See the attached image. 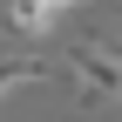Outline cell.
I'll return each mask as SVG.
<instances>
[{
    "instance_id": "1",
    "label": "cell",
    "mask_w": 122,
    "mask_h": 122,
    "mask_svg": "<svg viewBox=\"0 0 122 122\" xmlns=\"http://www.w3.org/2000/svg\"><path fill=\"white\" fill-rule=\"evenodd\" d=\"M68 68H75V81H81L88 95L122 102V54L109 48V41H81V48H68Z\"/></svg>"
},
{
    "instance_id": "2",
    "label": "cell",
    "mask_w": 122,
    "mask_h": 122,
    "mask_svg": "<svg viewBox=\"0 0 122 122\" xmlns=\"http://www.w3.org/2000/svg\"><path fill=\"white\" fill-rule=\"evenodd\" d=\"M0 20H7L14 34H48V27L61 20V7H48V0H34V7H27V0H14V7L0 14Z\"/></svg>"
},
{
    "instance_id": "3",
    "label": "cell",
    "mask_w": 122,
    "mask_h": 122,
    "mask_svg": "<svg viewBox=\"0 0 122 122\" xmlns=\"http://www.w3.org/2000/svg\"><path fill=\"white\" fill-rule=\"evenodd\" d=\"M48 61L41 54H14V61H0V95H14V88H27V81H48Z\"/></svg>"
},
{
    "instance_id": "4",
    "label": "cell",
    "mask_w": 122,
    "mask_h": 122,
    "mask_svg": "<svg viewBox=\"0 0 122 122\" xmlns=\"http://www.w3.org/2000/svg\"><path fill=\"white\" fill-rule=\"evenodd\" d=\"M115 54H122V41H115Z\"/></svg>"
}]
</instances>
